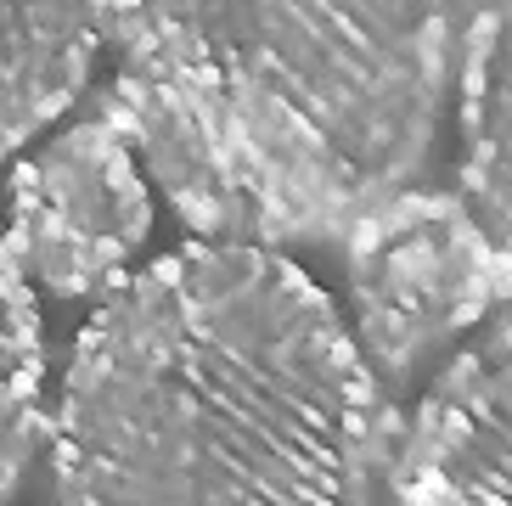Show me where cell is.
Here are the masks:
<instances>
[{"instance_id":"obj_3","label":"cell","mask_w":512,"mask_h":506,"mask_svg":"<svg viewBox=\"0 0 512 506\" xmlns=\"http://www.w3.org/2000/svg\"><path fill=\"white\" fill-rule=\"evenodd\" d=\"M507 265L467 197L400 192L349 231L355 343L383 383H417L501 298Z\"/></svg>"},{"instance_id":"obj_7","label":"cell","mask_w":512,"mask_h":506,"mask_svg":"<svg viewBox=\"0 0 512 506\" xmlns=\"http://www.w3.org/2000/svg\"><path fill=\"white\" fill-rule=\"evenodd\" d=\"M462 197L512 282V0H484L462 57Z\"/></svg>"},{"instance_id":"obj_4","label":"cell","mask_w":512,"mask_h":506,"mask_svg":"<svg viewBox=\"0 0 512 506\" xmlns=\"http://www.w3.org/2000/svg\"><path fill=\"white\" fill-rule=\"evenodd\" d=\"M152 237V197L119 119H85L12 169V242L29 282L57 298H102Z\"/></svg>"},{"instance_id":"obj_1","label":"cell","mask_w":512,"mask_h":506,"mask_svg":"<svg viewBox=\"0 0 512 506\" xmlns=\"http://www.w3.org/2000/svg\"><path fill=\"white\" fill-rule=\"evenodd\" d=\"M51 473L57 506H372V372L293 259L192 242L96 298Z\"/></svg>"},{"instance_id":"obj_6","label":"cell","mask_w":512,"mask_h":506,"mask_svg":"<svg viewBox=\"0 0 512 506\" xmlns=\"http://www.w3.org/2000/svg\"><path fill=\"white\" fill-rule=\"evenodd\" d=\"M119 29V0H0V158L46 130Z\"/></svg>"},{"instance_id":"obj_5","label":"cell","mask_w":512,"mask_h":506,"mask_svg":"<svg viewBox=\"0 0 512 506\" xmlns=\"http://www.w3.org/2000/svg\"><path fill=\"white\" fill-rule=\"evenodd\" d=\"M394 506H512V327L451 360L422 394Z\"/></svg>"},{"instance_id":"obj_8","label":"cell","mask_w":512,"mask_h":506,"mask_svg":"<svg viewBox=\"0 0 512 506\" xmlns=\"http://www.w3.org/2000/svg\"><path fill=\"white\" fill-rule=\"evenodd\" d=\"M46 343L34 310L29 270L0 237V501L29 473L40 445V400H46Z\"/></svg>"},{"instance_id":"obj_2","label":"cell","mask_w":512,"mask_h":506,"mask_svg":"<svg viewBox=\"0 0 512 506\" xmlns=\"http://www.w3.org/2000/svg\"><path fill=\"white\" fill-rule=\"evenodd\" d=\"M119 124L214 242H321L411 192L451 0H119Z\"/></svg>"}]
</instances>
